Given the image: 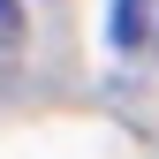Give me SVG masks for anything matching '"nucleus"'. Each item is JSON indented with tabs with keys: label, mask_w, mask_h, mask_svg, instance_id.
Returning a JSON list of instances; mask_svg holds the SVG:
<instances>
[{
	"label": "nucleus",
	"mask_w": 159,
	"mask_h": 159,
	"mask_svg": "<svg viewBox=\"0 0 159 159\" xmlns=\"http://www.w3.org/2000/svg\"><path fill=\"white\" fill-rule=\"evenodd\" d=\"M15 38V0H0V46Z\"/></svg>",
	"instance_id": "f257e3e1"
}]
</instances>
